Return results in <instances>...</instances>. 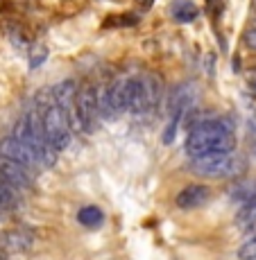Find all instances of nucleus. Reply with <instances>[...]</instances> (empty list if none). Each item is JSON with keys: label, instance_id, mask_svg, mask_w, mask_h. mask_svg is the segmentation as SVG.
Listing matches in <instances>:
<instances>
[{"label": "nucleus", "instance_id": "f257e3e1", "mask_svg": "<svg viewBox=\"0 0 256 260\" xmlns=\"http://www.w3.org/2000/svg\"><path fill=\"white\" fill-rule=\"evenodd\" d=\"M234 147H236L234 127L222 118L197 122L188 132L186 138V152L190 158L204 156V154L211 152H234Z\"/></svg>", "mask_w": 256, "mask_h": 260}, {"label": "nucleus", "instance_id": "f03ea898", "mask_svg": "<svg viewBox=\"0 0 256 260\" xmlns=\"http://www.w3.org/2000/svg\"><path fill=\"white\" fill-rule=\"evenodd\" d=\"M14 138L18 143H23L30 152L37 156L39 166L41 168H52L54 161H57V152L48 145V138H46V132H43V122H41V109L34 104L25 116L16 122L14 127Z\"/></svg>", "mask_w": 256, "mask_h": 260}, {"label": "nucleus", "instance_id": "7ed1b4c3", "mask_svg": "<svg viewBox=\"0 0 256 260\" xmlns=\"http://www.w3.org/2000/svg\"><path fill=\"white\" fill-rule=\"evenodd\" d=\"M37 107L41 109V122H43V132H46L48 145L59 154L62 149L68 147L70 129H73L66 111H64L52 98H50L48 102H37Z\"/></svg>", "mask_w": 256, "mask_h": 260}, {"label": "nucleus", "instance_id": "20e7f679", "mask_svg": "<svg viewBox=\"0 0 256 260\" xmlns=\"http://www.w3.org/2000/svg\"><path fill=\"white\" fill-rule=\"evenodd\" d=\"M159 104H161V82H159V77H154V75L138 77L129 113L138 118H152L157 113Z\"/></svg>", "mask_w": 256, "mask_h": 260}, {"label": "nucleus", "instance_id": "39448f33", "mask_svg": "<svg viewBox=\"0 0 256 260\" xmlns=\"http://www.w3.org/2000/svg\"><path fill=\"white\" fill-rule=\"evenodd\" d=\"M240 158L234 156V152H211L204 156L193 158V170L202 177L209 179H218V177H234L238 174Z\"/></svg>", "mask_w": 256, "mask_h": 260}, {"label": "nucleus", "instance_id": "423d86ee", "mask_svg": "<svg viewBox=\"0 0 256 260\" xmlns=\"http://www.w3.org/2000/svg\"><path fill=\"white\" fill-rule=\"evenodd\" d=\"M100 124L98 91L93 86H84L77 91L73 109V127H79L84 134H93Z\"/></svg>", "mask_w": 256, "mask_h": 260}, {"label": "nucleus", "instance_id": "0eeeda50", "mask_svg": "<svg viewBox=\"0 0 256 260\" xmlns=\"http://www.w3.org/2000/svg\"><path fill=\"white\" fill-rule=\"evenodd\" d=\"M0 156L7 158V161L18 163V166H23L25 170H30L32 174H34V170H37V168H41V166H39V161H37V156H34V154L30 152L23 143H18L14 136L5 138V141L0 143Z\"/></svg>", "mask_w": 256, "mask_h": 260}, {"label": "nucleus", "instance_id": "6e6552de", "mask_svg": "<svg viewBox=\"0 0 256 260\" xmlns=\"http://www.w3.org/2000/svg\"><path fill=\"white\" fill-rule=\"evenodd\" d=\"M0 179L5 183H9L14 190H18V192L32 188V183H34V174L30 170H25L23 166H18L14 161H7L3 156H0Z\"/></svg>", "mask_w": 256, "mask_h": 260}, {"label": "nucleus", "instance_id": "1a4fd4ad", "mask_svg": "<svg viewBox=\"0 0 256 260\" xmlns=\"http://www.w3.org/2000/svg\"><path fill=\"white\" fill-rule=\"evenodd\" d=\"M209 197H211V190L207 186H202V183H190V186L179 190L175 204H177V208H182V211H193V208H200L202 204H207Z\"/></svg>", "mask_w": 256, "mask_h": 260}, {"label": "nucleus", "instance_id": "9d476101", "mask_svg": "<svg viewBox=\"0 0 256 260\" xmlns=\"http://www.w3.org/2000/svg\"><path fill=\"white\" fill-rule=\"evenodd\" d=\"M3 244L7 251L12 253H23V251H30V247L34 244V233L30 231L27 226H18V229H12V231L5 233L3 238Z\"/></svg>", "mask_w": 256, "mask_h": 260}, {"label": "nucleus", "instance_id": "9b49d317", "mask_svg": "<svg viewBox=\"0 0 256 260\" xmlns=\"http://www.w3.org/2000/svg\"><path fill=\"white\" fill-rule=\"evenodd\" d=\"M197 14H200L197 5L190 3V0H175V3L170 5V16H173L175 21H179V23L195 21V18H197Z\"/></svg>", "mask_w": 256, "mask_h": 260}, {"label": "nucleus", "instance_id": "f8f14e48", "mask_svg": "<svg viewBox=\"0 0 256 260\" xmlns=\"http://www.w3.org/2000/svg\"><path fill=\"white\" fill-rule=\"evenodd\" d=\"M77 222L87 229H98V226H102V222H104V213L100 211L98 206H84L82 211L77 213Z\"/></svg>", "mask_w": 256, "mask_h": 260}, {"label": "nucleus", "instance_id": "ddd939ff", "mask_svg": "<svg viewBox=\"0 0 256 260\" xmlns=\"http://www.w3.org/2000/svg\"><path fill=\"white\" fill-rule=\"evenodd\" d=\"M236 222H238L243 229H252L254 224H256V192L247 199V202H245V206L238 211V217H236Z\"/></svg>", "mask_w": 256, "mask_h": 260}, {"label": "nucleus", "instance_id": "4468645a", "mask_svg": "<svg viewBox=\"0 0 256 260\" xmlns=\"http://www.w3.org/2000/svg\"><path fill=\"white\" fill-rule=\"evenodd\" d=\"M18 204V190H14L9 183L0 179V211H9Z\"/></svg>", "mask_w": 256, "mask_h": 260}, {"label": "nucleus", "instance_id": "2eb2a0df", "mask_svg": "<svg viewBox=\"0 0 256 260\" xmlns=\"http://www.w3.org/2000/svg\"><path fill=\"white\" fill-rule=\"evenodd\" d=\"M238 258L240 260H256V233L243 242V247L238 249Z\"/></svg>", "mask_w": 256, "mask_h": 260}, {"label": "nucleus", "instance_id": "dca6fc26", "mask_svg": "<svg viewBox=\"0 0 256 260\" xmlns=\"http://www.w3.org/2000/svg\"><path fill=\"white\" fill-rule=\"evenodd\" d=\"M46 57H48V50L43 48V46H37V48L32 50V54H30V66L39 68L43 61H46Z\"/></svg>", "mask_w": 256, "mask_h": 260}, {"label": "nucleus", "instance_id": "f3484780", "mask_svg": "<svg viewBox=\"0 0 256 260\" xmlns=\"http://www.w3.org/2000/svg\"><path fill=\"white\" fill-rule=\"evenodd\" d=\"M243 43H245V46H247L249 50H254V52H256V27H252V29H247V32H245Z\"/></svg>", "mask_w": 256, "mask_h": 260}, {"label": "nucleus", "instance_id": "a211bd4d", "mask_svg": "<svg viewBox=\"0 0 256 260\" xmlns=\"http://www.w3.org/2000/svg\"><path fill=\"white\" fill-rule=\"evenodd\" d=\"M134 3H136L140 9H150V7H152V3H154V0H134Z\"/></svg>", "mask_w": 256, "mask_h": 260}, {"label": "nucleus", "instance_id": "6ab92c4d", "mask_svg": "<svg viewBox=\"0 0 256 260\" xmlns=\"http://www.w3.org/2000/svg\"><path fill=\"white\" fill-rule=\"evenodd\" d=\"M249 84H252V88H254V91H256V75H254V77H252V79H249Z\"/></svg>", "mask_w": 256, "mask_h": 260}, {"label": "nucleus", "instance_id": "aec40b11", "mask_svg": "<svg viewBox=\"0 0 256 260\" xmlns=\"http://www.w3.org/2000/svg\"><path fill=\"white\" fill-rule=\"evenodd\" d=\"M254 12H256V9H254Z\"/></svg>", "mask_w": 256, "mask_h": 260}]
</instances>
